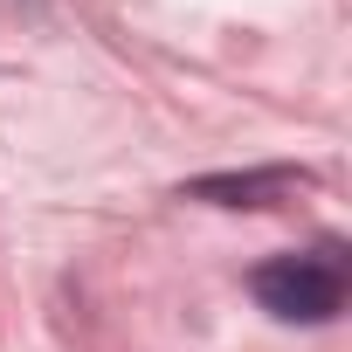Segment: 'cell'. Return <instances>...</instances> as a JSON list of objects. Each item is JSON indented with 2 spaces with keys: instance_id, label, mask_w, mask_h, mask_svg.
<instances>
[{
  "instance_id": "7a4b0ae2",
  "label": "cell",
  "mask_w": 352,
  "mask_h": 352,
  "mask_svg": "<svg viewBox=\"0 0 352 352\" xmlns=\"http://www.w3.org/2000/svg\"><path fill=\"white\" fill-rule=\"evenodd\" d=\"M297 187H311L304 166H256V173H201V180H187L180 194L187 201H214V208H276Z\"/></svg>"
},
{
  "instance_id": "6da1fadb",
  "label": "cell",
  "mask_w": 352,
  "mask_h": 352,
  "mask_svg": "<svg viewBox=\"0 0 352 352\" xmlns=\"http://www.w3.org/2000/svg\"><path fill=\"white\" fill-rule=\"evenodd\" d=\"M256 304L283 324H331L345 311V263L338 249H318V256H276L249 276Z\"/></svg>"
}]
</instances>
